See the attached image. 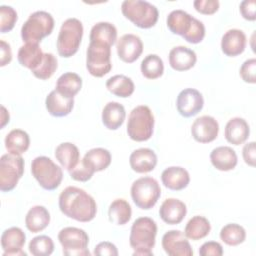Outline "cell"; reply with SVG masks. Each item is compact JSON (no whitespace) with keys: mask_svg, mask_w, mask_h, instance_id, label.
I'll return each mask as SVG.
<instances>
[{"mask_svg":"<svg viewBox=\"0 0 256 256\" xmlns=\"http://www.w3.org/2000/svg\"><path fill=\"white\" fill-rule=\"evenodd\" d=\"M60 211L68 218L79 222L92 221L97 213V204L94 198L85 190L75 187H66L59 195Z\"/></svg>","mask_w":256,"mask_h":256,"instance_id":"6da1fadb","label":"cell"},{"mask_svg":"<svg viewBox=\"0 0 256 256\" xmlns=\"http://www.w3.org/2000/svg\"><path fill=\"white\" fill-rule=\"evenodd\" d=\"M157 235V224L149 217L137 218L132 226L129 243L134 250V256H151L155 246Z\"/></svg>","mask_w":256,"mask_h":256,"instance_id":"7a4b0ae2","label":"cell"},{"mask_svg":"<svg viewBox=\"0 0 256 256\" xmlns=\"http://www.w3.org/2000/svg\"><path fill=\"white\" fill-rule=\"evenodd\" d=\"M122 14L135 26L141 29L153 27L159 17L155 5L143 0H125L121 4Z\"/></svg>","mask_w":256,"mask_h":256,"instance_id":"3957f363","label":"cell"},{"mask_svg":"<svg viewBox=\"0 0 256 256\" xmlns=\"http://www.w3.org/2000/svg\"><path fill=\"white\" fill-rule=\"evenodd\" d=\"M154 130V116L146 105H139L132 109L127 122V134L136 142L147 141L152 137Z\"/></svg>","mask_w":256,"mask_h":256,"instance_id":"277c9868","label":"cell"},{"mask_svg":"<svg viewBox=\"0 0 256 256\" xmlns=\"http://www.w3.org/2000/svg\"><path fill=\"white\" fill-rule=\"evenodd\" d=\"M83 37V25L77 18L66 19L57 37V51L61 57L69 58L76 54Z\"/></svg>","mask_w":256,"mask_h":256,"instance_id":"5b68a950","label":"cell"},{"mask_svg":"<svg viewBox=\"0 0 256 256\" xmlns=\"http://www.w3.org/2000/svg\"><path fill=\"white\" fill-rule=\"evenodd\" d=\"M54 28V19L46 11L32 13L21 27V38L25 43L39 44L49 36Z\"/></svg>","mask_w":256,"mask_h":256,"instance_id":"8992f818","label":"cell"},{"mask_svg":"<svg viewBox=\"0 0 256 256\" xmlns=\"http://www.w3.org/2000/svg\"><path fill=\"white\" fill-rule=\"evenodd\" d=\"M31 173L39 185L48 191L57 189L63 179L62 168L46 156H38L33 159Z\"/></svg>","mask_w":256,"mask_h":256,"instance_id":"52a82bcc","label":"cell"},{"mask_svg":"<svg viewBox=\"0 0 256 256\" xmlns=\"http://www.w3.org/2000/svg\"><path fill=\"white\" fill-rule=\"evenodd\" d=\"M131 197L135 205L143 210L153 208L161 196L158 181L152 177L138 178L131 185Z\"/></svg>","mask_w":256,"mask_h":256,"instance_id":"ba28073f","label":"cell"},{"mask_svg":"<svg viewBox=\"0 0 256 256\" xmlns=\"http://www.w3.org/2000/svg\"><path fill=\"white\" fill-rule=\"evenodd\" d=\"M58 240L66 256H89V236L80 228L65 227L58 233Z\"/></svg>","mask_w":256,"mask_h":256,"instance_id":"9c48e42d","label":"cell"},{"mask_svg":"<svg viewBox=\"0 0 256 256\" xmlns=\"http://www.w3.org/2000/svg\"><path fill=\"white\" fill-rule=\"evenodd\" d=\"M24 173V159L21 155L7 153L0 159V190H13Z\"/></svg>","mask_w":256,"mask_h":256,"instance_id":"30bf717a","label":"cell"},{"mask_svg":"<svg viewBox=\"0 0 256 256\" xmlns=\"http://www.w3.org/2000/svg\"><path fill=\"white\" fill-rule=\"evenodd\" d=\"M86 68L94 77H103L112 68L111 47L90 42L86 52Z\"/></svg>","mask_w":256,"mask_h":256,"instance_id":"8fae6325","label":"cell"},{"mask_svg":"<svg viewBox=\"0 0 256 256\" xmlns=\"http://www.w3.org/2000/svg\"><path fill=\"white\" fill-rule=\"evenodd\" d=\"M204 106L202 94L194 88H186L182 90L176 99V107L179 114L189 118L197 115Z\"/></svg>","mask_w":256,"mask_h":256,"instance_id":"7c38bea8","label":"cell"},{"mask_svg":"<svg viewBox=\"0 0 256 256\" xmlns=\"http://www.w3.org/2000/svg\"><path fill=\"white\" fill-rule=\"evenodd\" d=\"M162 248L169 256H192L193 250L188 238L180 230H169L162 237Z\"/></svg>","mask_w":256,"mask_h":256,"instance_id":"4fadbf2b","label":"cell"},{"mask_svg":"<svg viewBox=\"0 0 256 256\" xmlns=\"http://www.w3.org/2000/svg\"><path fill=\"white\" fill-rule=\"evenodd\" d=\"M118 57L125 63L135 62L143 52V43L139 36L135 34H124L116 43Z\"/></svg>","mask_w":256,"mask_h":256,"instance_id":"5bb4252c","label":"cell"},{"mask_svg":"<svg viewBox=\"0 0 256 256\" xmlns=\"http://www.w3.org/2000/svg\"><path fill=\"white\" fill-rule=\"evenodd\" d=\"M219 133L217 120L209 115L198 117L191 126V134L195 141L199 143H210L214 141Z\"/></svg>","mask_w":256,"mask_h":256,"instance_id":"9a60e30c","label":"cell"},{"mask_svg":"<svg viewBox=\"0 0 256 256\" xmlns=\"http://www.w3.org/2000/svg\"><path fill=\"white\" fill-rule=\"evenodd\" d=\"M25 242L26 235L21 228L10 227L4 230L1 235L3 256H26V252L23 251Z\"/></svg>","mask_w":256,"mask_h":256,"instance_id":"2e32d148","label":"cell"},{"mask_svg":"<svg viewBox=\"0 0 256 256\" xmlns=\"http://www.w3.org/2000/svg\"><path fill=\"white\" fill-rule=\"evenodd\" d=\"M246 35L240 29L227 30L221 39V50L229 57H235L242 54L246 48Z\"/></svg>","mask_w":256,"mask_h":256,"instance_id":"e0dca14e","label":"cell"},{"mask_svg":"<svg viewBox=\"0 0 256 256\" xmlns=\"http://www.w3.org/2000/svg\"><path fill=\"white\" fill-rule=\"evenodd\" d=\"M187 213L184 202L176 198H168L163 201L159 208L160 218L169 225H176L183 221Z\"/></svg>","mask_w":256,"mask_h":256,"instance_id":"ac0fdd59","label":"cell"},{"mask_svg":"<svg viewBox=\"0 0 256 256\" xmlns=\"http://www.w3.org/2000/svg\"><path fill=\"white\" fill-rule=\"evenodd\" d=\"M129 164L137 173H148L157 165V155L152 149L139 148L134 150L129 157Z\"/></svg>","mask_w":256,"mask_h":256,"instance_id":"d6986e66","label":"cell"},{"mask_svg":"<svg viewBox=\"0 0 256 256\" xmlns=\"http://www.w3.org/2000/svg\"><path fill=\"white\" fill-rule=\"evenodd\" d=\"M169 64L176 71H187L194 67L197 61L196 53L185 46H176L169 52Z\"/></svg>","mask_w":256,"mask_h":256,"instance_id":"ffe728a7","label":"cell"},{"mask_svg":"<svg viewBox=\"0 0 256 256\" xmlns=\"http://www.w3.org/2000/svg\"><path fill=\"white\" fill-rule=\"evenodd\" d=\"M250 135V127L244 118L234 117L231 118L225 126L224 136L225 139L233 145L243 144Z\"/></svg>","mask_w":256,"mask_h":256,"instance_id":"44dd1931","label":"cell"},{"mask_svg":"<svg viewBox=\"0 0 256 256\" xmlns=\"http://www.w3.org/2000/svg\"><path fill=\"white\" fill-rule=\"evenodd\" d=\"M161 181L166 188L173 191H180L188 186L190 175L183 167L171 166L162 172Z\"/></svg>","mask_w":256,"mask_h":256,"instance_id":"7402d4cb","label":"cell"},{"mask_svg":"<svg viewBox=\"0 0 256 256\" xmlns=\"http://www.w3.org/2000/svg\"><path fill=\"white\" fill-rule=\"evenodd\" d=\"M45 106L48 113L54 117H64L72 112L74 98H67L58 91L52 90L46 97Z\"/></svg>","mask_w":256,"mask_h":256,"instance_id":"603a6c76","label":"cell"},{"mask_svg":"<svg viewBox=\"0 0 256 256\" xmlns=\"http://www.w3.org/2000/svg\"><path fill=\"white\" fill-rule=\"evenodd\" d=\"M196 18L188 14L187 12L177 9L169 13L166 19L168 29L176 35L185 37L192 29Z\"/></svg>","mask_w":256,"mask_h":256,"instance_id":"cb8c5ba5","label":"cell"},{"mask_svg":"<svg viewBox=\"0 0 256 256\" xmlns=\"http://www.w3.org/2000/svg\"><path fill=\"white\" fill-rule=\"evenodd\" d=\"M210 161L217 170L230 171L236 167L238 157L233 148L229 146H219L211 151Z\"/></svg>","mask_w":256,"mask_h":256,"instance_id":"d4e9b609","label":"cell"},{"mask_svg":"<svg viewBox=\"0 0 256 256\" xmlns=\"http://www.w3.org/2000/svg\"><path fill=\"white\" fill-rule=\"evenodd\" d=\"M125 117V108L118 102H108L102 110V123L109 130H117L121 127Z\"/></svg>","mask_w":256,"mask_h":256,"instance_id":"484cf974","label":"cell"},{"mask_svg":"<svg viewBox=\"0 0 256 256\" xmlns=\"http://www.w3.org/2000/svg\"><path fill=\"white\" fill-rule=\"evenodd\" d=\"M44 53L39 44L25 43L18 50V62L21 66L30 69L31 71L36 69L42 62Z\"/></svg>","mask_w":256,"mask_h":256,"instance_id":"4316f807","label":"cell"},{"mask_svg":"<svg viewBox=\"0 0 256 256\" xmlns=\"http://www.w3.org/2000/svg\"><path fill=\"white\" fill-rule=\"evenodd\" d=\"M50 223L49 211L41 205L33 206L29 209L25 217L26 228L32 233L43 231Z\"/></svg>","mask_w":256,"mask_h":256,"instance_id":"83f0119b","label":"cell"},{"mask_svg":"<svg viewBox=\"0 0 256 256\" xmlns=\"http://www.w3.org/2000/svg\"><path fill=\"white\" fill-rule=\"evenodd\" d=\"M89 39L90 42L112 47L117 40V29L110 22H98L91 28Z\"/></svg>","mask_w":256,"mask_h":256,"instance_id":"f1b7e54d","label":"cell"},{"mask_svg":"<svg viewBox=\"0 0 256 256\" xmlns=\"http://www.w3.org/2000/svg\"><path fill=\"white\" fill-rule=\"evenodd\" d=\"M55 157L64 169L70 171L80 161V152L75 144L63 142L56 147Z\"/></svg>","mask_w":256,"mask_h":256,"instance_id":"f546056e","label":"cell"},{"mask_svg":"<svg viewBox=\"0 0 256 256\" xmlns=\"http://www.w3.org/2000/svg\"><path fill=\"white\" fill-rule=\"evenodd\" d=\"M29 146L30 137L24 130L13 129L5 137V148L8 153L21 155L28 150Z\"/></svg>","mask_w":256,"mask_h":256,"instance_id":"4dcf8cb0","label":"cell"},{"mask_svg":"<svg viewBox=\"0 0 256 256\" xmlns=\"http://www.w3.org/2000/svg\"><path fill=\"white\" fill-rule=\"evenodd\" d=\"M81 88L82 78L76 73L66 72L57 79L55 90L67 98H74Z\"/></svg>","mask_w":256,"mask_h":256,"instance_id":"1f68e13d","label":"cell"},{"mask_svg":"<svg viewBox=\"0 0 256 256\" xmlns=\"http://www.w3.org/2000/svg\"><path fill=\"white\" fill-rule=\"evenodd\" d=\"M132 216V209L130 204L122 198L115 199L111 202L108 208L109 221L115 225H125Z\"/></svg>","mask_w":256,"mask_h":256,"instance_id":"d6a6232c","label":"cell"},{"mask_svg":"<svg viewBox=\"0 0 256 256\" xmlns=\"http://www.w3.org/2000/svg\"><path fill=\"white\" fill-rule=\"evenodd\" d=\"M106 88L115 96L127 98L133 94L135 86L131 78L120 74L110 77L106 81Z\"/></svg>","mask_w":256,"mask_h":256,"instance_id":"836d02e7","label":"cell"},{"mask_svg":"<svg viewBox=\"0 0 256 256\" xmlns=\"http://www.w3.org/2000/svg\"><path fill=\"white\" fill-rule=\"evenodd\" d=\"M211 230V224L209 220L203 216L196 215L192 217L186 224L184 234L188 239L200 240L205 238Z\"/></svg>","mask_w":256,"mask_h":256,"instance_id":"e575fe53","label":"cell"},{"mask_svg":"<svg viewBox=\"0 0 256 256\" xmlns=\"http://www.w3.org/2000/svg\"><path fill=\"white\" fill-rule=\"evenodd\" d=\"M111 154L107 149L97 147L87 151L83 160L95 171H103L111 164Z\"/></svg>","mask_w":256,"mask_h":256,"instance_id":"d590c367","label":"cell"},{"mask_svg":"<svg viewBox=\"0 0 256 256\" xmlns=\"http://www.w3.org/2000/svg\"><path fill=\"white\" fill-rule=\"evenodd\" d=\"M142 75L147 79H157L163 75L164 64L163 60L156 54L147 55L140 65Z\"/></svg>","mask_w":256,"mask_h":256,"instance_id":"8d00e7d4","label":"cell"},{"mask_svg":"<svg viewBox=\"0 0 256 256\" xmlns=\"http://www.w3.org/2000/svg\"><path fill=\"white\" fill-rule=\"evenodd\" d=\"M220 239L229 246H237L246 239L245 229L236 223H229L220 230Z\"/></svg>","mask_w":256,"mask_h":256,"instance_id":"74e56055","label":"cell"},{"mask_svg":"<svg viewBox=\"0 0 256 256\" xmlns=\"http://www.w3.org/2000/svg\"><path fill=\"white\" fill-rule=\"evenodd\" d=\"M28 249L34 256H49L54 251V243L51 237L39 235L31 239Z\"/></svg>","mask_w":256,"mask_h":256,"instance_id":"f35d334b","label":"cell"},{"mask_svg":"<svg viewBox=\"0 0 256 256\" xmlns=\"http://www.w3.org/2000/svg\"><path fill=\"white\" fill-rule=\"evenodd\" d=\"M57 67V58L52 53H44V57L40 65L31 72L36 78L40 80H47L55 73Z\"/></svg>","mask_w":256,"mask_h":256,"instance_id":"ab89813d","label":"cell"},{"mask_svg":"<svg viewBox=\"0 0 256 256\" xmlns=\"http://www.w3.org/2000/svg\"><path fill=\"white\" fill-rule=\"evenodd\" d=\"M18 16L15 9L11 6L1 5L0 6V32L7 33L11 31L16 22Z\"/></svg>","mask_w":256,"mask_h":256,"instance_id":"60d3db41","label":"cell"},{"mask_svg":"<svg viewBox=\"0 0 256 256\" xmlns=\"http://www.w3.org/2000/svg\"><path fill=\"white\" fill-rule=\"evenodd\" d=\"M68 172L73 180L79 182H86L90 180L95 173V171L83 159L80 160L78 164Z\"/></svg>","mask_w":256,"mask_h":256,"instance_id":"b9f144b4","label":"cell"},{"mask_svg":"<svg viewBox=\"0 0 256 256\" xmlns=\"http://www.w3.org/2000/svg\"><path fill=\"white\" fill-rule=\"evenodd\" d=\"M239 74L244 82L254 84L256 82V59L250 58L244 61L240 67Z\"/></svg>","mask_w":256,"mask_h":256,"instance_id":"7bdbcfd3","label":"cell"},{"mask_svg":"<svg viewBox=\"0 0 256 256\" xmlns=\"http://www.w3.org/2000/svg\"><path fill=\"white\" fill-rule=\"evenodd\" d=\"M193 6L201 14L212 15L218 11L220 3L218 0H195Z\"/></svg>","mask_w":256,"mask_h":256,"instance_id":"ee69618b","label":"cell"},{"mask_svg":"<svg viewBox=\"0 0 256 256\" xmlns=\"http://www.w3.org/2000/svg\"><path fill=\"white\" fill-rule=\"evenodd\" d=\"M242 17L248 21L256 20V1L255 0H244L239 6Z\"/></svg>","mask_w":256,"mask_h":256,"instance_id":"f6af8a7d","label":"cell"},{"mask_svg":"<svg viewBox=\"0 0 256 256\" xmlns=\"http://www.w3.org/2000/svg\"><path fill=\"white\" fill-rule=\"evenodd\" d=\"M201 256H221L223 254V248L220 243L216 241H208L202 244L199 249Z\"/></svg>","mask_w":256,"mask_h":256,"instance_id":"bcb514c9","label":"cell"},{"mask_svg":"<svg viewBox=\"0 0 256 256\" xmlns=\"http://www.w3.org/2000/svg\"><path fill=\"white\" fill-rule=\"evenodd\" d=\"M93 254L98 255V256H105V255L117 256L118 250H117V247L113 243L104 241V242H100L99 244H97L95 246Z\"/></svg>","mask_w":256,"mask_h":256,"instance_id":"7dc6e473","label":"cell"},{"mask_svg":"<svg viewBox=\"0 0 256 256\" xmlns=\"http://www.w3.org/2000/svg\"><path fill=\"white\" fill-rule=\"evenodd\" d=\"M255 151L256 150H255V142L254 141H251V142L245 144L242 149V156H243L244 162L251 167L255 166V162H256V152Z\"/></svg>","mask_w":256,"mask_h":256,"instance_id":"c3c4849f","label":"cell"},{"mask_svg":"<svg viewBox=\"0 0 256 256\" xmlns=\"http://www.w3.org/2000/svg\"><path fill=\"white\" fill-rule=\"evenodd\" d=\"M0 51H1V59L0 66L4 67L9 64L12 60V51L9 43L4 40H0Z\"/></svg>","mask_w":256,"mask_h":256,"instance_id":"681fc988","label":"cell"},{"mask_svg":"<svg viewBox=\"0 0 256 256\" xmlns=\"http://www.w3.org/2000/svg\"><path fill=\"white\" fill-rule=\"evenodd\" d=\"M9 112L4 106H1V128H4L7 123H9Z\"/></svg>","mask_w":256,"mask_h":256,"instance_id":"f907efd6","label":"cell"}]
</instances>
